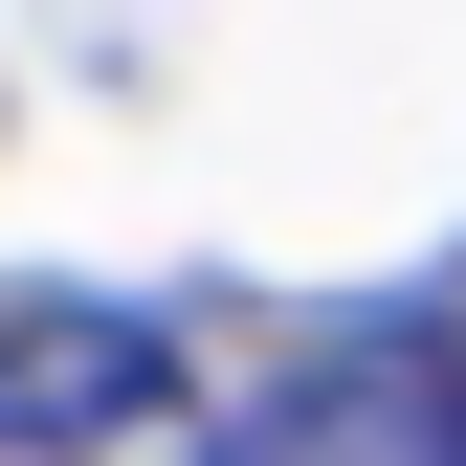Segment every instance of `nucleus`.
Masks as SVG:
<instances>
[{"mask_svg": "<svg viewBox=\"0 0 466 466\" xmlns=\"http://www.w3.org/2000/svg\"><path fill=\"white\" fill-rule=\"evenodd\" d=\"M23 333H45V356H0V444H67V422H134V400H156V356L111 311H23Z\"/></svg>", "mask_w": 466, "mask_h": 466, "instance_id": "1", "label": "nucleus"}]
</instances>
